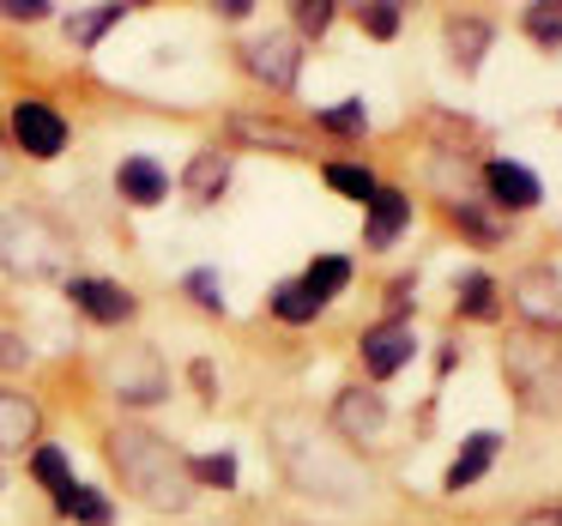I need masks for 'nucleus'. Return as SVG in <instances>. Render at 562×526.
Masks as SVG:
<instances>
[{"instance_id": "7", "label": "nucleus", "mask_w": 562, "mask_h": 526, "mask_svg": "<svg viewBox=\"0 0 562 526\" xmlns=\"http://www.w3.org/2000/svg\"><path fill=\"white\" fill-rule=\"evenodd\" d=\"M381 424H387V405H381V393L345 388L339 400H333V429H339L345 441H375Z\"/></svg>"}, {"instance_id": "10", "label": "nucleus", "mask_w": 562, "mask_h": 526, "mask_svg": "<svg viewBox=\"0 0 562 526\" xmlns=\"http://www.w3.org/2000/svg\"><path fill=\"white\" fill-rule=\"evenodd\" d=\"M412 351H417V333L400 327V321L363 333V363H369V376H400V369L412 363Z\"/></svg>"}, {"instance_id": "6", "label": "nucleus", "mask_w": 562, "mask_h": 526, "mask_svg": "<svg viewBox=\"0 0 562 526\" xmlns=\"http://www.w3.org/2000/svg\"><path fill=\"white\" fill-rule=\"evenodd\" d=\"M243 67L260 79V86L291 91V86H296V67H303V55H296V37H255V43L243 49Z\"/></svg>"}, {"instance_id": "27", "label": "nucleus", "mask_w": 562, "mask_h": 526, "mask_svg": "<svg viewBox=\"0 0 562 526\" xmlns=\"http://www.w3.org/2000/svg\"><path fill=\"white\" fill-rule=\"evenodd\" d=\"M363 122H369L363 98H345L339 110H321V127H333V134H363Z\"/></svg>"}, {"instance_id": "34", "label": "nucleus", "mask_w": 562, "mask_h": 526, "mask_svg": "<svg viewBox=\"0 0 562 526\" xmlns=\"http://www.w3.org/2000/svg\"><path fill=\"white\" fill-rule=\"evenodd\" d=\"M0 13L7 19H43L49 13V0H0Z\"/></svg>"}, {"instance_id": "24", "label": "nucleus", "mask_w": 562, "mask_h": 526, "mask_svg": "<svg viewBox=\"0 0 562 526\" xmlns=\"http://www.w3.org/2000/svg\"><path fill=\"white\" fill-rule=\"evenodd\" d=\"M31 472L49 484V496H61V490H74V472H67V454L61 448H37L31 454Z\"/></svg>"}, {"instance_id": "32", "label": "nucleus", "mask_w": 562, "mask_h": 526, "mask_svg": "<svg viewBox=\"0 0 562 526\" xmlns=\"http://www.w3.org/2000/svg\"><path fill=\"white\" fill-rule=\"evenodd\" d=\"M363 31L369 37H393L400 31V7H363Z\"/></svg>"}, {"instance_id": "2", "label": "nucleus", "mask_w": 562, "mask_h": 526, "mask_svg": "<svg viewBox=\"0 0 562 526\" xmlns=\"http://www.w3.org/2000/svg\"><path fill=\"white\" fill-rule=\"evenodd\" d=\"M110 460H115V472L127 478V490H134L146 508L182 514L188 502H194V478H188V460L158 436V429H139V424L110 429Z\"/></svg>"}, {"instance_id": "13", "label": "nucleus", "mask_w": 562, "mask_h": 526, "mask_svg": "<svg viewBox=\"0 0 562 526\" xmlns=\"http://www.w3.org/2000/svg\"><path fill=\"white\" fill-rule=\"evenodd\" d=\"M484 188L496 194V206H514V212H532L538 206V176L520 170V164H490Z\"/></svg>"}, {"instance_id": "16", "label": "nucleus", "mask_w": 562, "mask_h": 526, "mask_svg": "<svg viewBox=\"0 0 562 526\" xmlns=\"http://www.w3.org/2000/svg\"><path fill=\"white\" fill-rule=\"evenodd\" d=\"M182 188L200 200V206H212V200L231 188V158H224V152H194V164H188Z\"/></svg>"}, {"instance_id": "19", "label": "nucleus", "mask_w": 562, "mask_h": 526, "mask_svg": "<svg viewBox=\"0 0 562 526\" xmlns=\"http://www.w3.org/2000/svg\"><path fill=\"white\" fill-rule=\"evenodd\" d=\"M55 508H61V514H74V521H86V526H110V521H115L110 496H103V490H91V484L61 490V496H55Z\"/></svg>"}, {"instance_id": "8", "label": "nucleus", "mask_w": 562, "mask_h": 526, "mask_svg": "<svg viewBox=\"0 0 562 526\" xmlns=\"http://www.w3.org/2000/svg\"><path fill=\"white\" fill-rule=\"evenodd\" d=\"M110 381H115V400H127V405H151V400H164V363H158L151 351L115 357V363H110Z\"/></svg>"}, {"instance_id": "35", "label": "nucleus", "mask_w": 562, "mask_h": 526, "mask_svg": "<svg viewBox=\"0 0 562 526\" xmlns=\"http://www.w3.org/2000/svg\"><path fill=\"white\" fill-rule=\"evenodd\" d=\"M520 526H562V508H538V514H526Z\"/></svg>"}, {"instance_id": "33", "label": "nucleus", "mask_w": 562, "mask_h": 526, "mask_svg": "<svg viewBox=\"0 0 562 526\" xmlns=\"http://www.w3.org/2000/svg\"><path fill=\"white\" fill-rule=\"evenodd\" d=\"M25 363H31L25 339H19V333H0V369H25Z\"/></svg>"}, {"instance_id": "21", "label": "nucleus", "mask_w": 562, "mask_h": 526, "mask_svg": "<svg viewBox=\"0 0 562 526\" xmlns=\"http://www.w3.org/2000/svg\"><path fill=\"white\" fill-rule=\"evenodd\" d=\"M303 284H308V296H315V303H333V296H339L345 284H351V260H345V255H327V260H315Z\"/></svg>"}, {"instance_id": "12", "label": "nucleus", "mask_w": 562, "mask_h": 526, "mask_svg": "<svg viewBox=\"0 0 562 526\" xmlns=\"http://www.w3.org/2000/svg\"><path fill=\"white\" fill-rule=\"evenodd\" d=\"M115 188H122L127 206H158V200L170 194V176H164L151 158H127L122 170H115Z\"/></svg>"}, {"instance_id": "5", "label": "nucleus", "mask_w": 562, "mask_h": 526, "mask_svg": "<svg viewBox=\"0 0 562 526\" xmlns=\"http://www.w3.org/2000/svg\"><path fill=\"white\" fill-rule=\"evenodd\" d=\"M13 139L31 152V158H61L67 152V122L43 98H25L13 110Z\"/></svg>"}, {"instance_id": "3", "label": "nucleus", "mask_w": 562, "mask_h": 526, "mask_svg": "<svg viewBox=\"0 0 562 526\" xmlns=\"http://www.w3.org/2000/svg\"><path fill=\"white\" fill-rule=\"evenodd\" d=\"M0 260L19 279H55L67 267V236L49 219H37V212H7L0 219Z\"/></svg>"}, {"instance_id": "4", "label": "nucleus", "mask_w": 562, "mask_h": 526, "mask_svg": "<svg viewBox=\"0 0 562 526\" xmlns=\"http://www.w3.org/2000/svg\"><path fill=\"white\" fill-rule=\"evenodd\" d=\"M502 363H508V381H514V393H520L532 412H557L562 405V351L557 345H544V339H514L508 351H502Z\"/></svg>"}, {"instance_id": "11", "label": "nucleus", "mask_w": 562, "mask_h": 526, "mask_svg": "<svg viewBox=\"0 0 562 526\" xmlns=\"http://www.w3.org/2000/svg\"><path fill=\"white\" fill-rule=\"evenodd\" d=\"M67 296H74L91 321H103V327L134 321V296H127L122 284H110V279H74V284H67Z\"/></svg>"}, {"instance_id": "30", "label": "nucleus", "mask_w": 562, "mask_h": 526, "mask_svg": "<svg viewBox=\"0 0 562 526\" xmlns=\"http://www.w3.org/2000/svg\"><path fill=\"white\" fill-rule=\"evenodd\" d=\"M526 31H532L538 43H562V13H550V7H532V13H526Z\"/></svg>"}, {"instance_id": "18", "label": "nucleus", "mask_w": 562, "mask_h": 526, "mask_svg": "<svg viewBox=\"0 0 562 526\" xmlns=\"http://www.w3.org/2000/svg\"><path fill=\"white\" fill-rule=\"evenodd\" d=\"M448 49H453V61H460L465 74H477V61H484V49H490V25H484V19H453V25H448Z\"/></svg>"}, {"instance_id": "1", "label": "nucleus", "mask_w": 562, "mask_h": 526, "mask_svg": "<svg viewBox=\"0 0 562 526\" xmlns=\"http://www.w3.org/2000/svg\"><path fill=\"white\" fill-rule=\"evenodd\" d=\"M272 454H279L284 478H291L303 496H321V502H339V508H357L369 496V472L339 448V441H321V429L308 417L284 412L272 417Z\"/></svg>"}, {"instance_id": "26", "label": "nucleus", "mask_w": 562, "mask_h": 526, "mask_svg": "<svg viewBox=\"0 0 562 526\" xmlns=\"http://www.w3.org/2000/svg\"><path fill=\"white\" fill-rule=\"evenodd\" d=\"M115 19H122V7H98V13H86V19H67V37L86 43V49H91V43H98L103 31L115 25Z\"/></svg>"}, {"instance_id": "9", "label": "nucleus", "mask_w": 562, "mask_h": 526, "mask_svg": "<svg viewBox=\"0 0 562 526\" xmlns=\"http://www.w3.org/2000/svg\"><path fill=\"white\" fill-rule=\"evenodd\" d=\"M514 309H520L526 321H532V327H557L562 321V279L557 272H520V279H514Z\"/></svg>"}, {"instance_id": "23", "label": "nucleus", "mask_w": 562, "mask_h": 526, "mask_svg": "<svg viewBox=\"0 0 562 526\" xmlns=\"http://www.w3.org/2000/svg\"><path fill=\"white\" fill-rule=\"evenodd\" d=\"M460 315H472V321H490V315H496V284H490L484 272L460 279Z\"/></svg>"}, {"instance_id": "17", "label": "nucleus", "mask_w": 562, "mask_h": 526, "mask_svg": "<svg viewBox=\"0 0 562 526\" xmlns=\"http://www.w3.org/2000/svg\"><path fill=\"white\" fill-rule=\"evenodd\" d=\"M496 429H477V436H465V448H460V460L448 466V490H465V484H477V478L490 472V460H496Z\"/></svg>"}, {"instance_id": "22", "label": "nucleus", "mask_w": 562, "mask_h": 526, "mask_svg": "<svg viewBox=\"0 0 562 526\" xmlns=\"http://www.w3.org/2000/svg\"><path fill=\"white\" fill-rule=\"evenodd\" d=\"M272 315L291 321V327H303V321H315V315H321V303L308 296V284H303V279H291V284H279V291H272Z\"/></svg>"}, {"instance_id": "14", "label": "nucleus", "mask_w": 562, "mask_h": 526, "mask_svg": "<svg viewBox=\"0 0 562 526\" xmlns=\"http://www.w3.org/2000/svg\"><path fill=\"white\" fill-rule=\"evenodd\" d=\"M37 405L25 400V393H0V454H19L37 441Z\"/></svg>"}, {"instance_id": "31", "label": "nucleus", "mask_w": 562, "mask_h": 526, "mask_svg": "<svg viewBox=\"0 0 562 526\" xmlns=\"http://www.w3.org/2000/svg\"><path fill=\"white\" fill-rule=\"evenodd\" d=\"M296 25H303L308 37H321V31L333 25V7H327V0H303V7H296Z\"/></svg>"}, {"instance_id": "29", "label": "nucleus", "mask_w": 562, "mask_h": 526, "mask_svg": "<svg viewBox=\"0 0 562 526\" xmlns=\"http://www.w3.org/2000/svg\"><path fill=\"white\" fill-rule=\"evenodd\" d=\"M188 296H194L200 309H212V315H224V296H218V279H212V272H188Z\"/></svg>"}, {"instance_id": "25", "label": "nucleus", "mask_w": 562, "mask_h": 526, "mask_svg": "<svg viewBox=\"0 0 562 526\" xmlns=\"http://www.w3.org/2000/svg\"><path fill=\"white\" fill-rule=\"evenodd\" d=\"M327 182L339 188V194L363 200V206L375 200V176H369V170H351V164H327Z\"/></svg>"}, {"instance_id": "20", "label": "nucleus", "mask_w": 562, "mask_h": 526, "mask_svg": "<svg viewBox=\"0 0 562 526\" xmlns=\"http://www.w3.org/2000/svg\"><path fill=\"white\" fill-rule=\"evenodd\" d=\"M236 139H255V146H279V152H308L303 146V134L296 127H284V122H255V115H236Z\"/></svg>"}, {"instance_id": "15", "label": "nucleus", "mask_w": 562, "mask_h": 526, "mask_svg": "<svg viewBox=\"0 0 562 526\" xmlns=\"http://www.w3.org/2000/svg\"><path fill=\"white\" fill-rule=\"evenodd\" d=\"M405 219H412V206H405V194H393V188H375V200H369V224H363L369 248H387L393 236L405 231Z\"/></svg>"}, {"instance_id": "28", "label": "nucleus", "mask_w": 562, "mask_h": 526, "mask_svg": "<svg viewBox=\"0 0 562 526\" xmlns=\"http://www.w3.org/2000/svg\"><path fill=\"white\" fill-rule=\"evenodd\" d=\"M188 478H200V484H212V490H231L236 484V460L231 454H206V460L188 466Z\"/></svg>"}, {"instance_id": "36", "label": "nucleus", "mask_w": 562, "mask_h": 526, "mask_svg": "<svg viewBox=\"0 0 562 526\" xmlns=\"http://www.w3.org/2000/svg\"><path fill=\"white\" fill-rule=\"evenodd\" d=\"M0 176H7V139H0Z\"/></svg>"}]
</instances>
